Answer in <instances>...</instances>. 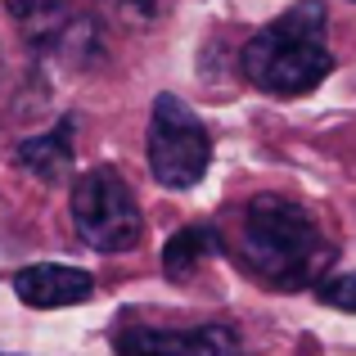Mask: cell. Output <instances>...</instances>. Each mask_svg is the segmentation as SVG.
I'll return each instance as SVG.
<instances>
[{
    "instance_id": "1",
    "label": "cell",
    "mask_w": 356,
    "mask_h": 356,
    "mask_svg": "<svg viewBox=\"0 0 356 356\" xmlns=\"http://www.w3.org/2000/svg\"><path fill=\"white\" fill-rule=\"evenodd\" d=\"M235 257L243 270L275 289H302L321 280V270L334 261V248L325 243L321 226L280 194H257L239 217Z\"/></svg>"
},
{
    "instance_id": "2",
    "label": "cell",
    "mask_w": 356,
    "mask_h": 356,
    "mask_svg": "<svg viewBox=\"0 0 356 356\" xmlns=\"http://www.w3.org/2000/svg\"><path fill=\"white\" fill-rule=\"evenodd\" d=\"M334 72L325 50V0H298L243 45V77L266 95H307Z\"/></svg>"
},
{
    "instance_id": "3",
    "label": "cell",
    "mask_w": 356,
    "mask_h": 356,
    "mask_svg": "<svg viewBox=\"0 0 356 356\" xmlns=\"http://www.w3.org/2000/svg\"><path fill=\"white\" fill-rule=\"evenodd\" d=\"M212 167V136L185 99L158 95L149 118V172L167 190H190Z\"/></svg>"
},
{
    "instance_id": "4",
    "label": "cell",
    "mask_w": 356,
    "mask_h": 356,
    "mask_svg": "<svg viewBox=\"0 0 356 356\" xmlns=\"http://www.w3.org/2000/svg\"><path fill=\"white\" fill-rule=\"evenodd\" d=\"M72 226L95 252H127L140 239V203L118 167H90L72 185Z\"/></svg>"
},
{
    "instance_id": "5",
    "label": "cell",
    "mask_w": 356,
    "mask_h": 356,
    "mask_svg": "<svg viewBox=\"0 0 356 356\" xmlns=\"http://www.w3.org/2000/svg\"><path fill=\"white\" fill-rule=\"evenodd\" d=\"M118 356H243V343L230 325H190V330H158L127 325L113 334Z\"/></svg>"
},
{
    "instance_id": "6",
    "label": "cell",
    "mask_w": 356,
    "mask_h": 356,
    "mask_svg": "<svg viewBox=\"0 0 356 356\" xmlns=\"http://www.w3.org/2000/svg\"><path fill=\"white\" fill-rule=\"evenodd\" d=\"M18 302L36 307V312H54V307H77L95 298V275L81 266H54V261H36L14 275Z\"/></svg>"
},
{
    "instance_id": "7",
    "label": "cell",
    "mask_w": 356,
    "mask_h": 356,
    "mask_svg": "<svg viewBox=\"0 0 356 356\" xmlns=\"http://www.w3.org/2000/svg\"><path fill=\"white\" fill-rule=\"evenodd\" d=\"M14 158L27 167V172H36L41 181H63V176L72 172V122H54L45 136H27L23 145L14 149Z\"/></svg>"
},
{
    "instance_id": "8",
    "label": "cell",
    "mask_w": 356,
    "mask_h": 356,
    "mask_svg": "<svg viewBox=\"0 0 356 356\" xmlns=\"http://www.w3.org/2000/svg\"><path fill=\"white\" fill-rule=\"evenodd\" d=\"M208 257H217V230H212V226H185V230H176V235L163 243V270H167V280L194 275V266L208 261Z\"/></svg>"
},
{
    "instance_id": "9",
    "label": "cell",
    "mask_w": 356,
    "mask_h": 356,
    "mask_svg": "<svg viewBox=\"0 0 356 356\" xmlns=\"http://www.w3.org/2000/svg\"><path fill=\"white\" fill-rule=\"evenodd\" d=\"M316 298L325 307H339V312H352L356 316V270L352 275H330L316 284Z\"/></svg>"
},
{
    "instance_id": "10",
    "label": "cell",
    "mask_w": 356,
    "mask_h": 356,
    "mask_svg": "<svg viewBox=\"0 0 356 356\" xmlns=\"http://www.w3.org/2000/svg\"><path fill=\"white\" fill-rule=\"evenodd\" d=\"M0 72H5V59H0Z\"/></svg>"
},
{
    "instance_id": "11",
    "label": "cell",
    "mask_w": 356,
    "mask_h": 356,
    "mask_svg": "<svg viewBox=\"0 0 356 356\" xmlns=\"http://www.w3.org/2000/svg\"><path fill=\"white\" fill-rule=\"evenodd\" d=\"M0 356H9V352H0Z\"/></svg>"
}]
</instances>
